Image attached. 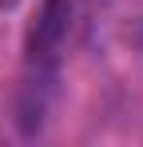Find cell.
Wrapping results in <instances>:
<instances>
[{
	"mask_svg": "<svg viewBox=\"0 0 143 147\" xmlns=\"http://www.w3.org/2000/svg\"><path fill=\"white\" fill-rule=\"evenodd\" d=\"M68 24H72V0H44L28 24V40H24V52H28V64L40 72V68H52L60 60V48L68 40Z\"/></svg>",
	"mask_w": 143,
	"mask_h": 147,
	"instance_id": "6da1fadb",
	"label": "cell"
},
{
	"mask_svg": "<svg viewBox=\"0 0 143 147\" xmlns=\"http://www.w3.org/2000/svg\"><path fill=\"white\" fill-rule=\"evenodd\" d=\"M0 4H16V0H0Z\"/></svg>",
	"mask_w": 143,
	"mask_h": 147,
	"instance_id": "7a4b0ae2",
	"label": "cell"
}]
</instances>
